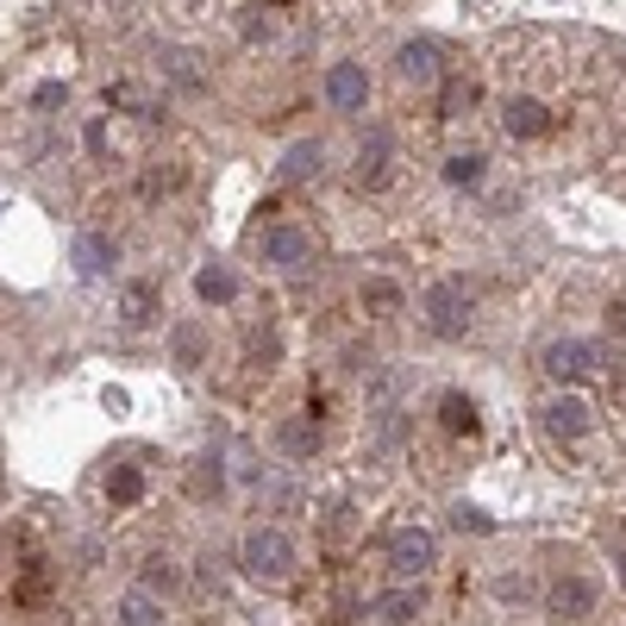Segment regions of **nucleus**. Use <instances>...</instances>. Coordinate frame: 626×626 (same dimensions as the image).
<instances>
[{
  "label": "nucleus",
  "mask_w": 626,
  "mask_h": 626,
  "mask_svg": "<svg viewBox=\"0 0 626 626\" xmlns=\"http://www.w3.org/2000/svg\"><path fill=\"white\" fill-rule=\"evenodd\" d=\"M395 76L408 82V88H427V82H439V51H432L427 39L401 44V57H395Z\"/></svg>",
  "instance_id": "10"
},
{
  "label": "nucleus",
  "mask_w": 626,
  "mask_h": 626,
  "mask_svg": "<svg viewBox=\"0 0 626 626\" xmlns=\"http://www.w3.org/2000/svg\"><path fill=\"white\" fill-rule=\"evenodd\" d=\"M107 501H114V508H138V501H144V470L138 464L107 470Z\"/></svg>",
  "instance_id": "13"
},
{
  "label": "nucleus",
  "mask_w": 626,
  "mask_h": 626,
  "mask_svg": "<svg viewBox=\"0 0 626 626\" xmlns=\"http://www.w3.org/2000/svg\"><path fill=\"white\" fill-rule=\"evenodd\" d=\"M119 620L126 626H163V607H156L151 589H132V595H119Z\"/></svg>",
  "instance_id": "17"
},
{
  "label": "nucleus",
  "mask_w": 626,
  "mask_h": 626,
  "mask_svg": "<svg viewBox=\"0 0 626 626\" xmlns=\"http://www.w3.org/2000/svg\"><path fill=\"white\" fill-rule=\"evenodd\" d=\"M614 570H620V583H626V551H620V558H614Z\"/></svg>",
  "instance_id": "30"
},
{
  "label": "nucleus",
  "mask_w": 626,
  "mask_h": 626,
  "mask_svg": "<svg viewBox=\"0 0 626 626\" xmlns=\"http://www.w3.org/2000/svg\"><path fill=\"white\" fill-rule=\"evenodd\" d=\"M451 527H464V532H489L495 520L483 508H470V501H457V508H451Z\"/></svg>",
  "instance_id": "26"
},
{
  "label": "nucleus",
  "mask_w": 626,
  "mask_h": 626,
  "mask_svg": "<svg viewBox=\"0 0 626 626\" xmlns=\"http://www.w3.org/2000/svg\"><path fill=\"white\" fill-rule=\"evenodd\" d=\"M276 445H282V457H313V451H320V427H313V420H282V427H276Z\"/></svg>",
  "instance_id": "15"
},
{
  "label": "nucleus",
  "mask_w": 626,
  "mask_h": 626,
  "mask_svg": "<svg viewBox=\"0 0 626 626\" xmlns=\"http://www.w3.org/2000/svg\"><path fill=\"white\" fill-rule=\"evenodd\" d=\"M307 251H313V238H307V226H294V219H282V226H270V233H263V257H270L276 270L307 263Z\"/></svg>",
  "instance_id": "8"
},
{
  "label": "nucleus",
  "mask_w": 626,
  "mask_h": 626,
  "mask_svg": "<svg viewBox=\"0 0 626 626\" xmlns=\"http://www.w3.org/2000/svg\"><path fill=\"white\" fill-rule=\"evenodd\" d=\"M432 558H439V546H432L427 527H408L389 539V570L395 576H420V570H432Z\"/></svg>",
  "instance_id": "6"
},
{
  "label": "nucleus",
  "mask_w": 626,
  "mask_h": 626,
  "mask_svg": "<svg viewBox=\"0 0 626 626\" xmlns=\"http://www.w3.org/2000/svg\"><path fill=\"white\" fill-rule=\"evenodd\" d=\"M238 39H245V44H270L276 39V20H270V13H238Z\"/></svg>",
  "instance_id": "22"
},
{
  "label": "nucleus",
  "mask_w": 626,
  "mask_h": 626,
  "mask_svg": "<svg viewBox=\"0 0 626 626\" xmlns=\"http://www.w3.org/2000/svg\"><path fill=\"white\" fill-rule=\"evenodd\" d=\"M445 176H451V182H476V176H483V156H451Z\"/></svg>",
  "instance_id": "28"
},
{
  "label": "nucleus",
  "mask_w": 626,
  "mask_h": 626,
  "mask_svg": "<svg viewBox=\"0 0 626 626\" xmlns=\"http://www.w3.org/2000/svg\"><path fill=\"white\" fill-rule=\"evenodd\" d=\"M156 320V282H132L119 294V326H151Z\"/></svg>",
  "instance_id": "12"
},
{
  "label": "nucleus",
  "mask_w": 626,
  "mask_h": 626,
  "mask_svg": "<svg viewBox=\"0 0 626 626\" xmlns=\"http://www.w3.org/2000/svg\"><path fill=\"white\" fill-rule=\"evenodd\" d=\"M238 570H251V576H270V583L294 576V539H289L282 527H251L245 539H238Z\"/></svg>",
  "instance_id": "1"
},
{
  "label": "nucleus",
  "mask_w": 626,
  "mask_h": 626,
  "mask_svg": "<svg viewBox=\"0 0 626 626\" xmlns=\"http://www.w3.org/2000/svg\"><path fill=\"white\" fill-rule=\"evenodd\" d=\"M63 95H69L63 82H44V88H39V100H32V107H39V114H57V107H63Z\"/></svg>",
  "instance_id": "29"
},
{
  "label": "nucleus",
  "mask_w": 626,
  "mask_h": 626,
  "mask_svg": "<svg viewBox=\"0 0 626 626\" xmlns=\"http://www.w3.org/2000/svg\"><path fill=\"white\" fill-rule=\"evenodd\" d=\"M282 176H289V182H307V176H320V144H313V138H307V144H294V151L282 156Z\"/></svg>",
  "instance_id": "19"
},
{
  "label": "nucleus",
  "mask_w": 626,
  "mask_h": 626,
  "mask_svg": "<svg viewBox=\"0 0 626 626\" xmlns=\"http://www.w3.org/2000/svg\"><path fill=\"white\" fill-rule=\"evenodd\" d=\"M451 432H476V408H470V395H445V408H439Z\"/></svg>",
  "instance_id": "21"
},
{
  "label": "nucleus",
  "mask_w": 626,
  "mask_h": 626,
  "mask_svg": "<svg viewBox=\"0 0 626 626\" xmlns=\"http://www.w3.org/2000/svg\"><path fill=\"white\" fill-rule=\"evenodd\" d=\"M427 320H432V333H464V320H470V282H432Z\"/></svg>",
  "instance_id": "5"
},
{
  "label": "nucleus",
  "mask_w": 626,
  "mask_h": 626,
  "mask_svg": "<svg viewBox=\"0 0 626 626\" xmlns=\"http://www.w3.org/2000/svg\"><path fill=\"white\" fill-rule=\"evenodd\" d=\"M188 495H195V501H219V495H226V464H219V451H207V457L195 464Z\"/></svg>",
  "instance_id": "16"
},
{
  "label": "nucleus",
  "mask_w": 626,
  "mask_h": 626,
  "mask_svg": "<svg viewBox=\"0 0 626 626\" xmlns=\"http://www.w3.org/2000/svg\"><path fill=\"white\" fill-rule=\"evenodd\" d=\"M413 607H420V595H413V589H395V595H382V614H389V620H413Z\"/></svg>",
  "instance_id": "27"
},
{
  "label": "nucleus",
  "mask_w": 626,
  "mask_h": 626,
  "mask_svg": "<svg viewBox=\"0 0 626 626\" xmlns=\"http://www.w3.org/2000/svg\"><path fill=\"white\" fill-rule=\"evenodd\" d=\"M144 589H151L156 602H163V595H176V570L163 564V558H151V564H144Z\"/></svg>",
  "instance_id": "24"
},
{
  "label": "nucleus",
  "mask_w": 626,
  "mask_h": 626,
  "mask_svg": "<svg viewBox=\"0 0 626 626\" xmlns=\"http://www.w3.org/2000/svg\"><path fill=\"white\" fill-rule=\"evenodd\" d=\"M395 301H401V289H395V282H382V276H376V282H364V307H370V313H395Z\"/></svg>",
  "instance_id": "23"
},
{
  "label": "nucleus",
  "mask_w": 626,
  "mask_h": 626,
  "mask_svg": "<svg viewBox=\"0 0 626 626\" xmlns=\"http://www.w3.org/2000/svg\"><path fill=\"white\" fill-rule=\"evenodd\" d=\"M176 170H144V176H138V195L144 201H156V195H170V188H176Z\"/></svg>",
  "instance_id": "25"
},
{
  "label": "nucleus",
  "mask_w": 626,
  "mask_h": 626,
  "mask_svg": "<svg viewBox=\"0 0 626 626\" xmlns=\"http://www.w3.org/2000/svg\"><path fill=\"white\" fill-rule=\"evenodd\" d=\"M501 126L514 138H546L551 132V100H501Z\"/></svg>",
  "instance_id": "9"
},
{
  "label": "nucleus",
  "mask_w": 626,
  "mask_h": 626,
  "mask_svg": "<svg viewBox=\"0 0 626 626\" xmlns=\"http://www.w3.org/2000/svg\"><path fill=\"white\" fill-rule=\"evenodd\" d=\"M595 602H602V589L589 583V576H551V589H546V607L558 620H589Z\"/></svg>",
  "instance_id": "4"
},
{
  "label": "nucleus",
  "mask_w": 626,
  "mask_h": 626,
  "mask_svg": "<svg viewBox=\"0 0 626 626\" xmlns=\"http://www.w3.org/2000/svg\"><path fill=\"white\" fill-rule=\"evenodd\" d=\"M76 270H82V276H107V270H114V238L82 233V238H76Z\"/></svg>",
  "instance_id": "14"
},
{
  "label": "nucleus",
  "mask_w": 626,
  "mask_h": 626,
  "mask_svg": "<svg viewBox=\"0 0 626 626\" xmlns=\"http://www.w3.org/2000/svg\"><path fill=\"white\" fill-rule=\"evenodd\" d=\"M602 370V352L589 345V338H558V345H546V376H558V382H583V376Z\"/></svg>",
  "instance_id": "3"
},
{
  "label": "nucleus",
  "mask_w": 626,
  "mask_h": 626,
  "mask_svg": "<svg viewBox=\"0 0 626 626\" xmlns=\"http://www.w3.org/2000/svg\"><path fill=\"white\" fill-rule=\"evenodd\" d=\"M170 352H176V364H201L207 357V333H201L195 320H182L176 333H170Z\"/></svg>",
  "instance_id": "18"
},
{
  "label": "nucleus",
  "mask_w": 626,
  "mask_h": 626,
  "mask_svg": "<svg viewBox=\"0 0 626 626\" xmlns=\"http://www.w3.org/2000/svg\"><path fill=\"white\" fill-rule=\"evenodd\" d=\"M326 100H333L338 114H357L370 100V69L364 63H333L326 69Z\"/></svg>",
  "instance_id": "7"
},
{
  "label": "nucleus",
  "mask_w": 626,
  "mask_h": 626,
  "mask_svg": "<svg viewBox=\"0 0 626 626\" xmlns=\"http://www.w3.org/2000/svg\"><path fill=\"white\" fill-rule=\"evenodd\" d=\"M382 170H389V138L376 132L370 144H364V156H357V176H364V182H382Z\"/></svg>",
  "instance_id": "20"
},
{
  "label": "nucleus",
  "mask_w": 626,
  "mask_h": 626,
  "mask_svg": "<svg viewBox=\"0 0 626 626\" xmlns=\"http://www.w3.org/2000/svg\"><path fill=\"white\" fill-rule=\"evenodd\" d=\"M195 301H207V307L238 301V276L226 270V263H201V270H195Z\"/></svg>",
  "instance_id": "11"
},
{
  "label": "nucleus",
  "mask_w": 626,
  "mask_h": 626,
  "mask_svg": "<svg viewBox=\"0 0 626 626\" xmlns=\"http://www.w3.org/2000/svg\"><path fill=\"white\" fill-rule=\"evenodd\" d=\"M539 427L551 439H589L595 432V408H589L583 395H551V401H539Z\"/></svg>",
  "instance_id": "2"
}]
</instances>
